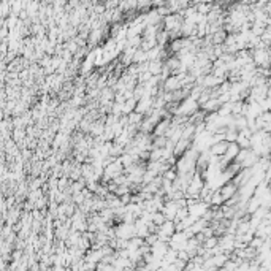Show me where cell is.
I'll return each instance as SVG.
<instances>
[{
    "label": "cell",
    "instance_id": "obj_1",
    "mask_svg": "<svg viewBox=\"0 0 271 271\" xmlns=\"http://www.w3.org/2000/svg\"><path fill=\"white\" fill-rule=\"evenodd\" d=\"M157 79H159L157 76H156L154 79H151V81H149V82L146 84V87H147V89H151V86H152V84H154V82H157ZM152 89H154V91H149V95H151V97H152V94H154V95L157 94V91H156V89H159V87L156 86V87H152Z\"/></svg>",
    "mask_w": 271,
    "mask_h": 271
}]
</instances>
